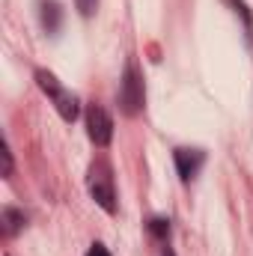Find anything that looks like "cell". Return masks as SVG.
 Returning a JSON list of instances; mask_svg holds the SVG:
<instances>
[{
	"label": "cell",
	"mask_w": 253,
	"mask_h": 256,
	"mask_svg": "<svg viewBox=\"0 0 253 256\" xmlns=\"http://www.w3.org/2000/svg\"><path fill=\"white\" fill-rule=\"evenodd\" d=\"M36 84L42 86V92L45 96H51V102H54V108H57V114L63 116L66 122H74L78 120V114H80V108H78V96L74 92H68L63 84L48 72V68H36Z\"/></svg>",
	"instance_id": "cell-1"
},
{
	"label": "cell",
	"mask_w": 253,
	"mask_h": 256,
	"mask_svg": "<svg viewBox=\"0 0 253 256\" xmlns=\"http://www.w3.org/2000/svg\"><path fill=\"white\" fill-rule=\"evenodd\" d=\"M86 185H90L92 200H96V202H98L108 214H114V212H116L114 173H110V164H108V161H96V164L90 167V179H86Z\"/></svg>",
	"instance_id": "cell-2"
},
{
	"label": "cell",
	"mask_w": 253,
	"mask_h": 256,
	"mask_svg": "<svg viewBox=\"0 0 253 256\" xmlns=\"http://www.w3.org/2000/svg\"><path fill=\"white\" fill-rule=\"evenodd\" d=\"M146 104V90H143V74L137 72V66L128 63L122 84H120V108L126 116H137Z\"/></svg>",
	"instance_id": "cell-3"
},
{
	"label": "cell",
	"mask_w": 253,
	"mask_h": 256,
	"mask_svg": "<svg viewBox=\"0 0 253 256\" xmlns=\"http://www.w3.org/2000/svg\"><path fill=\"white\" fill-rule=\"evenodd\" d=\"M86 134L96 146H108L114 140V120L102 104H90L86 108Z\"/></svg>",
	"instance_id": "cell-4"
},
{
	"label": "cell",
	"mask_w": 253,
	"mask_h": 256,
	"mask_svg": "<svg viewBox=\"0 0 253 256\" xmlns=\"http://www.w3.org/2000/svg\"><path fill=\"white\" fill-rule=\"evenodd\" d=\"M173 158H176L179 179H182L185 185H188L190 179H196L200 167L206 164V152H202V149H188V146H179V149L173 152Z\"/></svg>",
	"instance_id": "cell-5"
},
{
	"label": "cell",
	"mask_w": 253,
	"mask_h": 256,
	"mask_svg": "<svg viewBox=\"0 0 253 256\" xmlns=\"http://www.w3.org/2000/svg\"><path fill=\"white\" fill-rule=\"evenodd\" d=\"M42 27H45L48 33H54V30L60 27V6H57L54 0H51V3H48V0L42 3Z\"/></svg>",
	"instance_id": "cell-6"
},
{
	"label": "cell",
	"mask_w": 253,
	"mask_h": 256,
	"mask_svg": "<svg viewBox=\"0 0 253 256\" xmlns=\"http://www.w3.org/2000/svg\"><path fill=\"white\" fill-rule=\"evenodd\" d=\"M21 226H24V214L18 208H3V232L6 236H15Z\"/></svg>",
	"instance_id": "cell-7"
},
{
	"label": "cell",
	"mask_w": 253,
	"mask_h": 256,
	"mask_svg": "<svg viewBox=\"0 0 253 256\" xmlns=\"http://www.w3.org/2000/svg\"><path fill=\"white\" fill-rule=\"evenodd\" d=\"M149 232H152L155 238H167V236H170V220H164V218H152V220H149Z\"/></svg>",
	"instance_id": "cell-8"
},
{
	"label": "cell",
	"mask_w": 253,
	"mask_h": 256,
	"mask_svg": "<svg viewBox=\"0 0 253 256\" xmlns=\"http://www.w3.org/2000/svg\"><path fill=\"white\" fill-rule=\"evenodd\" d=\"M226 3H232L236 12L244 18V30H248V36L253 39V18H250V12H248V6H244V0H226Z\"/></svg>",
	"instance_id": "cell-9"
},
{
	"label": "cell",
	"mask_w": 253,
	"mask_h": 256,
	"mask_svg": "<svg viewBox=\"0 0 253 256\" xmlns=\"http://www.w3.org/2000/svg\"><path fill=\"white\" fill-rule=\"evenodd\" d=\"M74 3H78L80 15H92V12H96V6H98V0H74Z\"/></svg>",
	"instance_id": "cell-10"
},
{
	"label": "cell",
	"mask_w": 253,
	"mask_h": 256,
	"mask_svg": "<svg viewBox=\"0 0 253 256\" xmlns=\"http://www.w3.org/2000/svg\"><path fill=\"white\" fill-rule=\"evenodd\" d=\"M3 176H12V152L6 143H3Z\"/></svg>",
	"instance_id": "cell-11"
},
{
	"label": "cell",
	"mask_w": 253,
	"mask_h": 256,
	"mask_svg": "<svg viewBox=\"0 0 253 256\" xmlns=\"http://www.w3.org/2000/svg\"><path fill=\"white\" fill-rule=\"evenodd\" d=\"M86 256H110V254H108V248H104V244H98V242H96V244L90 248V254H86Z\"/></svg>",
	"instance_id": "cell-12"
},
{
	"label": "cell",
	"mask_w": 253,
	"mask_h": 256,
	"mask_svg": "<svg viewBox=\"0 0 253 256\" xmlns=\"http://www.w3.org/2000/svg\"><path fill=\"white\" fill-rule=\"evenodd\" d=\"M164 256H176V254H173V250H164Z\"/></svg>",
	"instance_id": "cell-13"
}]
</instances>
